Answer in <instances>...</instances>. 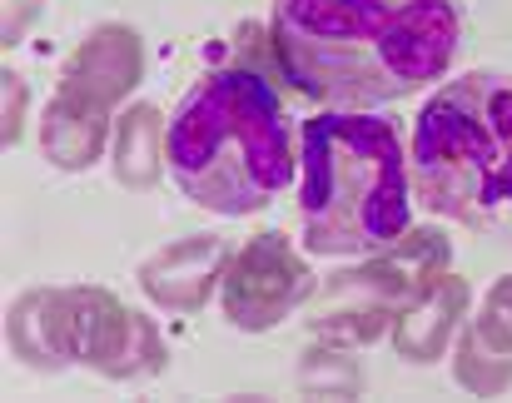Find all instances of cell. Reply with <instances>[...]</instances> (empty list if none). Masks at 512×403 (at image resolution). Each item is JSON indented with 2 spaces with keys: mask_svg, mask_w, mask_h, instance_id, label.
Segmentation results:
<instances>
[{
  "mask_svg": "<svg viewBox=\"0 0 512 403\" xmlns=\"http://www.w3.org/2000/svg\"><path fill=\"white\" fill-rule=\"evenodd\" d=\"M105 140H110V110L90 105V100H80L70 90H55V100L40 115V150H45V160L55 170L75 175V170H90L105 155Z\"/></svg>",
  "mask_w": 512,
  "mask_h": 403,
  "instance_id": "obj_11",
  "label": "cell"
},
{
  "mask_svg": "<svg viewBox=\"0 0 512 403\" xmlns=\"http://www.w3.org/2000/svg\"><path fill=\"white\" fill-rule=\"evenodd\" d=\"M413 200L468 229H512V75L473 70L413 120Z\"/></svg>",
  "mask_w": 512,
  "mask_h": 403,
  "instance_id": "obj_4",
  "label": "cell"
},
{
  "mask_svg": "<svg viewBox=\"0 0 512 403\" xmlns=\"http://www.w3.org/2000/svg\"><path fill=\"white\" fill-rule=\"evenodd\" d=\"M468 324L483 334V344H493V349L512 354V274H503V279L488 289L478 319H468Z\"/></svg>",
  "mask_w": 512,
  "mask_h": 403,
  "instance_id": "obj_15",
  "label": "cell"
},
{
  "mask_svg": "<svg viewBox=\"0 0 512 403\" xmlns=\"http://www.w3.org/2000/svg\"><path fill=\"white\" fill-rule=\"evenodd\" d=\"M314 294H319V279H314L309 259L279 229H259L254 239H244L229 254V269L219 279L224 319L239 334H269V329H279Z\"/></svg>",
  "mask_w": 512,
  "mask_h": 403,
  "instance_id": "obj_7",
  "label": "cell"
},
{
  "mask_svg": "<svg viewBox=\"0 0 512 403\" xmlns=\"http://www.w3.org/2000/svg\"><path fill=\"white\" fill-rule=\"evenodd\" d=\"M40 20V0H0V45H20Z\"/></svg>",
  "mask_w": 512,
  "mask_h": 403,
  "instance_id": "obj_17",
  "label": "cell"
},
{
  "mask_svg": "<svg viewBox=\"0 0 512 403\" xmlns=\"http://www.w3.org/2000/svg\"><path fill=\"white\" fill-rule=\"evenodd\" d=\"M453 374H458V384H463L468 394L493 399V394L512 389V354L483 344V334L468 324L463 339H458V349H453Z\"/></svg>",
  "mask_w": 512,
  "mask_h": 403,
  "instance_id": "obj_13",
  "label": "cell"
},
{
  "mask_svg": "<svg viewBox=\"0 0 512 403\" xmlns=\"http://www.w3.org/2000/svg\"><path fill=\"white\" fill-rule=\"evenodd\" d=\"M165 130L170 120L155 105H130L115 120V180L125 190H155L165 165Z\"/></svg>",
  "mask_w": 512,
  "mask_h": 403,
  "instance_id": "obj_12",
  "label": "cell"
},
{
  "mask_svg": "<svg viewBox=\"0 0 512 403\" xmlns=\"http://www.w3.org/2000/svg\"><path fill=\"white\" fill-rule=\"evenodd\" d=\"M413 180L393 120L324 110L299 125V229L319 259L378 254L408 234Z\"/></svg>",
  "mask_w": 512,
  "mask_h": 403,
  "instance_id": "obj_3",
  "label": "cell"
},
{
  "mask_svg": "<svg viewBox=\"0 0 512 403\" xmlns=\"http://www.w3.org/2000/svg\"><path fill=\"white\" fill-rule=\"evenodd\" d=\"M5 344L30 369L55 374L80 364L115 384L155 379L170 359L160 329L100 284L25 289L5 309Z\"/></svg>",
  "mask_w": 512,
  "mask_h": 403,
  "instance_id": "obj_5",
  "label": "cell"
},
{
  "mask_svg": "<svg viewBox=\"0 0 512 403\" xmlns=\"http://www.w3.org/2000/svg\"><path fill=\"white\" fill-rule=\"evenodd\" d=\"M448 274V239L438 229H413L393 239L378 254H363V264L343 269L324 284L309 324L329 344H373L393 334L398 314L438 279Z\"/></svg>",
  "mask_w": 512,
  "mask_h": 403,
  "instance_id": "obj_6",
  "label": "cell"
},
{
  "mask_svg": "<svg viewBox=\"0 0 512 403\" xmlns=\"http://www.w3.org/2000/svg\"><path fill=\"white\" fill-rule=\"evenodd\" d=\"M165 165L179 195L209 214H259L274 204L299 170L294 120L259 65H214L189 85L165 130Z\"/></svg>",
  "mask_w": 512,
  "mask_h": 403,
  "instance_id": "obj_2",
  "label": "cell"
},
{
  "mask_svg": "<svg viewBox=\"0 0 512 403\" xmlns=\"http://www.w3.org/2000/svg\"><path fill=\"white\" fill-rule=\"evenodd\" d=\"M458 40L453 0H274L269 10L279 70L334 110L393 105L443 80Z\"/></svg>",
  "mask_w": 512,
  "mask_h": 403,
  "instance_id": "obj_1",
  "label": "cell"
},
{
  "mask_svg": "<svg viewBox=\"0 0 512 403\" xmlns=\"http://www.w3.org/2000/svg\"><path fill=\"white\" fill-rule=\"evenodd\" d=\"M0 100H5V125H0V140H5V150H15L20 145V135H25V80L15 75V70H0Z\"/></svg>",
  "mask_w": 512,
  "mask_h": 403,
  "instance_id": "obj_16",
  "label": "cell"
},
{
  "mask_svg": "<svg viewBox=\"0 0 512 403\" xmlns=\"http://www.w3.org/2000/svg\"><path fill=\"white\" fill-rule=\"evenodd\" d=\"M468 304H473V284L463 274H438L393 324V349L403 364H438L453 344V334L468 324Z\"/></svg>",
  "mask_w": 512,
  "mask_h": 403,
  "instance_id": "obj_10",
  "label": "cell"
},
{
  "mask_svg": "<svg viewBox=\"0 0 512 403\" xmlns=\"http://www.w3.org/2000/svg\"><path fill=\"white\" fill-rule=\"evenodd\" d=\"M229 244L219 234H189L174 239L165 249H155L140 264V289L150 294V304L170 309V314H199L214 294V284L229 269Z\"/></svg>",
  "mask_w": 512,
  "mask_h": 403,
  "instance_id": "obj_9",
  "label": "cell"
},
{
  "mask_svg": "<svg viewBox=\"0 0 512 403\" xmlns=\"http://www.w3.org/2000/svg\"><path fill=\"white\" fill-rule=\"evenodd\" d=\"M145 75V45H140V30L120 25V20H105L95 25L60 65V90L90 100V105H125L130 90L140 85Z\"/></svg>",
  "mask_w": 512,
  "mask_h": 403,
  "instance_id": "obj_8",
  "label": "cell"
},
{
  "mask_svg": "<svg viewBox=\"0 0 512 403\" xmlns=\"http://www.w3.org/2000/svg\"><path fill=\"white\" fill-rule=\"evenodd\" d=\"M358 364L339 354V349H309L304 364H299V389L304 394H334V399H348L358 394Z\"/></svg>",
  "mask_w": 512,
  "mask_h": 403,
  "instance_id": "obj_14",
  "label": "cell"
}]
</instances>
